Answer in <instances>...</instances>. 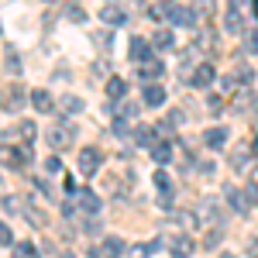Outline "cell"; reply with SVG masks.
Returning a JSON list of instances; mask_svg holds the SVG:
<instances>
[{
  "label": "cell",
  "instance_id": "12",
  "mask_svg": "<svg viewBox=\"0 0 258 258\" xmlns=\"http://www.w3.org/2000/svg\"><path fill=\"white\" fill-rule=\"evenodd\" d=\"M100 21H103V24H114V28H117V24H124V21H127V14L120 11L117 4H107V7L100 11Z\"/></svg>",
  "mask_w": 258,
  "mask_h": 258
},
{
  "label": "cell",
  "instance_id": "44",
  "mask_svg": "<svg viewBox=\"0 0 258 258\" xmlns=\"http://www.w3.org/2000/svg\"><path fill=\"white\" fill-rule=\"evenodd\" d=\"M48 4H52V0H48Z\"/></svg>",
  "mask_w": 258,
  "mask_h": 258
},
{
  "label": "cell",
  "instance_id": "16",
  "mask_svg": "<svg viewBox=\"0 0 258 258\" xmlns=\"http://www.w3.org/2000/svg\"><path fill=\"white\" fill-rule=\"evenodd\" d=\"M124 93H127V83L120 80V76H110V80H107V97H110V100H120Z\"/></svg>",
  "mask_w": 258,
  "mask_h": 258
},
{
  "label": "cell",
  "instance_id": "6",
  "mask_svg": "<svg viewBox=\"0 0 258 258\" xmlns=\"http://www.w3.org/2000/svg\"><path fill=\"white\" fill-rule=\"evenodd\" d=\"M127 59L131 62H145V59H152V41H145V38H131L127 41Z\"/></svg>",
  "mask_w": 258,
  "mask_h": 258
},
{
  "label": "cell",
  "instance_id": "20",
  "mask_svg": "<svg viewBox=\"0 0 258 258\" xmlns=\"http://www.w3.org/2000/svg\"><path fill=\"white\" fill-rule=\"evenodd\" d=\"M152 159L159 162V165H165V162L172 159V148H169L165 141H159V145H152Z\"/></svg>",
  "mask_w": 258,
  "mask_h": 258
},
{
  "label": "cell",
  "instance_id": "9",
  "mask_svg": "<svg viewBox=\"0 0 258 258\" xmlns=\"http://www.w3.org/2000/svg\"><path fill=\"white\" fill-rule=\"evenodd\" d=\"M203 145L214 148V152H220V148L227 145V131H224V127H210V131H203Z\"/></svg>",
  "mask_w": 258,
  "mask_h": 258
},
{
  "label": "cell",
  "instance_id": "24",
  "mask_svg": "<svg viewBox=\"0 0 258 258\" xmlns=\"http://www.w3.org/2000/svg\"><path fill=\"white\" fill-rule=\"evenodd\" d=\"M18 135H21L24 145H31V141H35V124H31V120H21V124H18Z\"/></svg>",
  "mask_w": 258,
  "mask_h": 258
},
{
  "label": "cell",
  "instance_id": "10",
  "mask_svg": "<svg viewBox=\"0 0 258 258\" xmlns=\"http://www.w3.org/2000/svg\"><path fill=\"white\" fill-rule=\"evenodd\" d=\"M155 189H159V193H162V207H169L176 193H172V179L165 176L162 169H159V172H155Z\"/></svg>",
  "mask_w": 258,
  "mask_h": 258
},
{
  "label": "cell",
  "instance_id": "35",
  "mask_svg": "<svg viewBox=\"0 0 258 258\" xmlns=\"http://www.w3.org/2000/svg\"><path fill=\"white\" fill-rule=\"evenodd\" d=\"M7 69L18 73V55H14V48H7Z\"/></svg>",
  "mask_w": 258,
  "mask_h": 258
},
{
  "label": "cell",
  "instance_id": "40",
  "mask_svg": "<svg viewBox=\"0 0 258 258\" xmlns=\"http://www.w3.org/2000/svg\"><path fill=\"white\" fill-rule=\"evenodd\" d=\"M251 11H255V18H258V0H251Z\"/></svg>",
  "mask_w": 258,
  "mask_h": 258
},
{
  "label": "cell",
  "instance_id": "37",
  "mask_svg": "<svg viewBox=\"0 0 258 258\" xmlns=\"http://www.w3.org/2000/svg\"><path fill=\"white\" fill-rule=\"evenodd\" d=\"M248 258H258V238L248 241Z\"/></svg>",
  "mask_w": 258,
  "mask_h": 258
},
{
  "label": "cell",
  "instance_id": "15",
  "mask_svg": "<svg viewBox=\"0 0 258 258\" xmlns=\"http://www.w3.org/2000/svg\"><path fill=\"white\" fill-rule=\"evenodd\" d=\"M145 103H148V107H162V103H165V90L155 86V83H148V86H145Z\"/></svg>",
  "mask_w": 258,
  "mask_h": 258
},
{
  "label": "cell",
  "instance_id": "7",
  "mask_svg": "<svg viewBox=\"0 0 258 258\" xmlns=\"http://www.w3.org/2000/svg\"><path fill=\"white\" fill-rule=\"evenodd\" d=\"M100 169V152L97 148H83L80 152V172L83 176H97Z\"/></svg>",
  "mask_w": 258,
  "mask_h": 258
},
{
  "label": "cell",
  "instance_id": "21",
  "mask_svg": "<svg viewBox=\"0 0 258 258\" xmlns=\"http://www.w3.org/2000/svg\"><path fill=\"white\" fill-rule=\"evenodd\" d=\"M152 45H155V48H172V31H169V28H159V31L152 35Z\"/></svg>",
  "mask_w": 258,
  "mask_h": 258
},
{
  "label": "cell",
  "instance_id": "34",
  "mask_svg": "<svg viewBox=\"0 0 258 258\" xmlns=\"http://www.w3.org/2000/svg\"><path fill=\"white\" fill-rule=\"evenodd\" d=\"M244 197H248V200H251V203L258 207V182H248V189H244Z\"/></svg>",
  "mask_w": 258,
  "mask_h": 258
},
{
  "label": "cell",
  "instance_id": "11",
  "mask_svg": "<svg viewBox=\"0 0 258 258\" xmlns=\"http://www.w3.org/2000/svg\"><path fill=\"white\" fill-rule=\"evenodd\" d=\"M100 248H103V258H124V251H127V244H124L120 238H114V234H110V238H103Z\"/></svg>",
  "mask_w": 258,
  "mask_h": 258
},
{
  "label": "cell",
  "instance_id": "27",
  "mask_svg": "<svg viewBox=\"0 0 258 258\" xmlns=\"http://www.w3.org/2000/svg\"><path fill=\"white\" fill-rule=\"evenodd\" d=\"M83 110V100L80 97H66L62 100V114H80Z\"/></svg>",
  "mask_w": 258,
  "mask_h": 258
},
{
  "label": "cell",
  "instance_id": "29",
  "mask_svg": "<svg viewBox=\"0 0 258 258\" xmlns=\"http://www.w3.org/2000/svg\"><path fill=\"white\" fill-rule=\"evenodd\" d=\"M14 255L18 258H41L38 251H35V244H28V241H21L18 248H14Z\"/></svg>",
  "mask_w": 258,
  "mask_h": 258
},
{
  "label": "cell",
  "instance_id": "2",
  "mask_svg": "<svg viewBox=\"0 0 258 258\" xmlns=\"http://www.w3.org/2000/svg\"><path fill=\"white\" fill-rule=\"evenodd\" d=\"M28 159H31V152H28V145L24 148H0V162L7 165V169H24L28 165Z\"/></svg>",
  "mask_w": 258,
  "mask_h": 258
},
{
  "label": "cell",
  "instance_id": "17",
  "mask_svg": "<svg viewBox=\"0 0 258 258\" xmlns=\"http://www.w3.org/2000/svg\"><path fill=\"white\" fill-rule=\"evenodd\" d=\"M21 100H24V93H21V86H18V83H11V86H7V97H4V103H7V110H18V107H21Z\"/></svg>",
  "mask_w": 258,
  "mask_h": 258
},
{
  "label": "cell",
  "instance_id": "19",
  "mask_svg": "<svg viewBox=\"0 0 258 258\" xmlns=\"http://www.w3.org/2000/svg\"><path fill=\"white\" fill-rule=\"evenodd\" d=\"M227 200H231V207L238 210L241 217L248 214V197H244V193H238V189H227Z\"/></svg>",
  "mask_w": 258,
  "mask_h": 258
},
{
  "label": "cell",
  "instance_id": "28",
  "mask_svg": "<svg viewBox=\"0 0 258 258\" xmlns=\"http://www.w3.org/2000/svg\"><path fill=\"white\" fill-rule=\"evenodd\" d=\"M66 18L76 21V24H83V21H86V11H83L80 4H69V7H66Z\"/></svg>",
  "mask_w": 258,
  "mask_h": 258
},
{
  "label": "cell",
  "instance_id": "23",
  "mask_svg": "<svg viewBox=\"0 0 258 258\" xmlns=\"http://www.w3.org/2000/svg\"><path fill=\"white\" fill-rule=\"evenodd\" d=\"M231 169H248V152H244V148H234V152H231Z\"/></svg>",
  "mask_w": 258,
  "mask_h": 258
},
{
  "label": "cell",
  "instance_id": "39",
  "mask_svg": "<svg viewBox=\"0 0 258 258\" xmlns=\"http://www.w3.org/2000/svg\"><path fill=\"white\" fill-rule=\"evenodd\" d=\"M251 155H255V159H258V138L251 141Z\"/></svg>",
  "mask_w": 258,
  "mask_h": 258
},
{
  "label": "cell",
  "instance_id": "41",
  "mask_svg": "<svg viewBox=\"0 0 258 258\" xmlns=\"http://www.w3.org/2000/svg\"><path fill=\"white\" fill-rule=\"evenodd\" d=\"M217 258H234V255H231V251H220V255Z\"/></svg>",
  "mask_w": 258,
  "mask_h": 258
},
{
  "label": "cell",
  "instance_id": "3",
  "mask_svg": "<svg viewBox=\"0 0 258 258\" xmlns=\"http://www.w3.org/2000/svg\"><path fill=\"white\" fill-rule=\"evenodd\" d=\"M73 203H76V210H83V214H97L100 210V197L93 189H73Z\"/></svg>",
  "mask_w": 258,
  "mask_h": 258
},
{
  "label": "cell",
  "instance_id": "18",
  "mask_svg": "<svg viewBox=\"0 0 258 258\" xmlns=\"http://www.w3.org/2000/svg\"><path fill=\"white\" fill-rule=\"evenodd\" d=\"M135 145L152 148V145H155V127H138V131H135Z\"/></svg>",
  "mask_w": 258,
  "mask_h": 258
},
{
  "label": "cell",
  "instance_id": "25",
  "mask_svg": "<svg viewBox=\"0 0 258 258\" xmlns=\"http://www.w3.org/2000/svg\"><path fill=\"white\" fill-rule=\"evenodd\" d=\"M135 114H138V103H120L117 110H114V117H117V120H131Z\"/></svg>",
  "mask_w": 258,
  "mask_h": 258
},
{
  "label": "cell",
  "instance_id": "38",
  "mask_svg": "<svg viewBox=\"0 0 258 258\" xmlns=\"http://www.w3.org/2000/svg\"><path fill=\"white\" fill-rule=\"evenodd\" d=\"M241 4H244V0H231V11H241Z\"/></svg>",
  "mask_w": 258,
  "mask_h": 258
},
{
  "label": "cell",
  "instance_id": "4",
  "mask_svg": "<svg viewBox=\"0 0 258 258\" xmlns=\"http://www.w3.org/2000/svg\"><path fill=\"white\" fill-rule=\"evenodd\" d=\"M189 86H197V90L214 86V62H200L197 69L189 73Z\"/></svg>",
  "mask_w": 258,
  "mask_h": 258
},
{
  "label": "cell",
  "instance_id": "26",
  "mask_svg": "<svg viewBox=\"0 0 258 258\" xmlns=\"http://www.w3.org/2000/svg\"><path fill=\"white\" fill-rule=\"evenodd\" d=\"M21 210H24V214H28V220H31V224H35V227H45V224H48V220H45V214H41V210H35V207H28V203H24V207H21Z\"/></svg>",
  "mask_w": 258,
  "mask_h": 258
},
{
  "label": "cell",
  "instance_id": "31",
  "mask_svg": "<svg viewBox=\"0 0 258 258\" xmlns=\"http://www.w3.org/2000/svg\"><path fill=\"white\" fill-rule=\"evenodd\" d=\"M0 244H4V248H11V244H14V234H11V227H7L4 220H0Z\"/></svg>",
  "mask_w": 258,
  "mask_h": 258
},
{
  "label": "cell",
  "instance_id": "32",
  "mask_svg": "<svg viewBox=\"0 0 258 258\" xmlns=\"http://www.w3.org/2000/svg\"><path fill=\"white\" fill-rule=\"evenodd\" d=\"M59 169H62V162L55 159V155H52V159H45V172H48V176H55Z\"/></svg>",
  "mask_w": 258,
  "mask_h": 258
},
{
  "label": "cell",
  "instance_id": "13",
  "mask_svg": "<svg viewBox=\"0 0 258 258\" xmlns=\"http://www.w3.org/2000/svg\"><path fill=\"white\" fill-rule=\"evenodd\" d=\"M31 103H35L38 114H52V110H55V100L48 97V90H35V93H31Z\"/></svg>",
  "mask_w": 258,
  "mask_h": 258
},
{
  "label": "cell",
  "instance_id": "36",
  "mask_svg": "<svg viewBox=\"0 0 258 258\" xmlns=\"http://www.w3.org/2000/svg\"><path fill=\"white\" fill-rule=\"evenodd\" d=\"M214 244H220V231H210V234H207V248H210V251H214Z\"/></svg>",
  "mask_w": 258,
  "mask_h": 258
},
{
  "label": "cell",
  "instance_id": "42",
  "mask_svg": "<svg viewBox=\"0 0 258 258\" xmlns=\"http://www.w3.org/2000/svg\"><path fill=\"white\" fill-rule=\"evenodd\" d=\"M59 258H76V255H73V251H62V255Z\"/></svg>",
  "mask_w": 258,
  "mask_h": 258
},
{
  "label": "cell",
  "instance_id": "22",
  "mask_svg": "<svg viewBox=\"0 0 258 258\" xmlns=\"http://www.w3.org/2000/svg\"><path fill=\"white\" fill-rule=\"evenodd\" d=\"M224 24H227V31H244V18H241L238 11H227V18H224Z\"/></svg>",
  "mask_w": 258,
  "mask_h": 258
},
{
  "label": "cell",
  "instance_id": "30",
  "mask_svg": "<svg viewBox=\"0 0 258 258\" xmlns=\"http://www.w3.org/2000/svg\"><path fill=\"white\" fill-rule=\"evenodd\" d=\"M200 217H203V220H217L220 210L214 207V203H203V207H200Z\"/></svg>",
  "mask_w": 258,
  "mask_h": 258
},
{
  "label": "cell",
  "instance_id": "8",
  "mask_svg": "<svg viewBox=\"0 0 258 258\" xmlns=\"http://www.w3.org/2000/svg\"><path fill=\"white\" fill-rule=\"evenodd\" d=\"M162 73H165V66H162L155 55H152V59H145V62H141V69H138V76H141L145 83H148V80H159Z\"/></svg>",
  "mask_w": 258,
  "mask_h": 258
},
{
  "label": "cell",
  "instance_id": "1",
  "mask_svg": "<svg viewBox=\"0 0 258 258\" xmlns=\"http://www.w3.org/2000/svg\"><path fill=\"white\" fill-rule=\"evenodd\" d=\"M165 18L172 21L176 28H193L197 24V14L189 7H182V4H165Z\"/></svg>",
  "mask_w": 258,
  "mask_h": 258
},
{
  "label": "cell",
  "instance_id": "43",
  "mask_svg": "<svg viewBox=\"0 0 258 258\" xmlns=\"http://www.w3.org/2000/svg\"><path fill=\"white\" fill-rule=\"evenodd\" d=\"M165 4H172V0H165Z\"/></svg>",
  "mask_w": 258,
  "mask_h": 258
},
{
  "label": "cell",
  "instance_id": "14",
  "mask_svg": "<svg viewBox=\"0 0 258 258\" xmlns=\"http://www.w3.org/2000/svg\"><path fill=\"white\" fill-rule=\"evenodd\" d=\"M169 251H172V258H189V255H193V241L186 238V234H176Z\"/></svg>",
  "mask_w": 258,
  "mask_h": 258
},
{
  "label": "cell",
  "instance_id": "5",
  "mask_svg": "<svg viewBox=\"0 0 258 258\" xmlns=\"http://www.w3.org/2000/svg\"><path fill=\"white\" fill-rule=\"evenodd\" d=\"M48 145H52L55 152H66V148L73 145V131H69V124H59V127H52V131H48Z\"/></svg>",
  "mask_w": 258,
  "mask_h": 258
},
{
  "label": "cell",
  "instance_id": "33",
  "mask_svg": "<svg viewBox=\"0 0 258 258\" xmlns=\"http://www.w3.org/2000/svg\"><path fill=\"white\" fill-rule=\"evenodd\" d=\"M207 107H210V114H224V100H220V97H210V100H207Z\"/></svg>",
  "mask_w": 258,
  "mask_h": 258
}]
</instances>
